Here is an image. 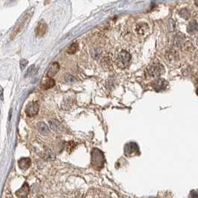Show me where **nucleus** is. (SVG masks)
Listing matches in <instances>:
<instances>
[{
  "label": "nucleus",
  "mask_w": 198,
  "mask_h": 198,
  "mask_svg": "<svg viewBox=\"0 0 198 198\" xmlns=\"http://www.w3.org/2000/svg\"><path fill=\"white\" fill-rule=\"evenodd\" d=\"M132 57L130 54L126 51H121L117 56V66L120 68H126L129 65Z\"/></svg>",
  "instance_id": "obj_1"
},
{
  "label": "nucleus",
  "mask_w": 198,
  "mask_h": 198,
  "mask_svg": "<svg viewBox=\"0 0 198 198\" xmlns=\"http://www.w3.org/2000/svg\"><path fill=\"white\" fill-rule=\"evenodd\" d=\"M164 71V67L159 63L153 64L146 69V73L148 75L152 78H158V77L161 76Z\"/></svg>",
  "instance_id": "obj_2"
},
{
  "label": "nucleus",
  "mask_w": 198,
  "mask_h": 198,
  "mask_svg": "<svg viewBox=\"0 0 198 198\" xmlns=\"http://www.w3.org/2000/svg\"><path fill=\"white\" fill-rule=\"evenodd\" d=\"M103 155L102 152L99 150L95 149L92 152V163L97 167H102L103 164Z\"/></svg>",
  "instance_id": "obj_3"
},
{
  "label": "nucleus",
  "mask_w": 198,
  "mask_h": 198,
  "mask_svg": "<svg viewBox=\"0 0 198 198\" xmlns=\"http://www.w3.org/2000/svg\"><path fill=\"white\" fill-rule=\"evenodd\" d=\"M38 111H39V104L37 101L29 104L25 109V113L28 116H34L38 114Z\"/></svg>",
  "instance_id": "obj_4"
},
{
  "label": "nucleus",
  "mask_w": 198,
  "mask_h": 198,
  "mask_svg": "<svg viewBox=\"0 0 198 198\" xmlns=\"http://www.w3.org/2000/svg\"><path fill=\"white\" fill-rule=\"evenodd\" d=\"M139 153V148L135 142H129L125 146L126 156H133Z\"/></svg>",
  "instance_id": "obj_5"
},
{
  "label": "nucleus",
  "mask_w": 198,
  "mask_h": 198,
  "mask_svg": "<svg viewBox=\"0 0 198 198\" xmlns=\"http://www.w3.org/2000/svg\"><path fill=\"white\" fill-rule=\"evenodd\" d=\"M152 86L156 92H161L164 90L168 87V82L164 79H157L152 83Z\"/></svg>",
  "instance_id": "obj_6"
},
{
  "label": "nucleus",
  "mask_w": 198,
  "mask_h": 198,
  "mask_svg": "<svg viewBox=\"0 0 198 198\" xmlns=\"http://www.w3.org/2000/svg\"><path fill=\"white\" fill-rule=\"evenodd\" d=\"M56 84L55 80L52 78H49L47 76V78H44L41 83V88L42 89H49L50 88L53 87Z\"/></svg>",
  "instance_id": "obj_7"
},
{
  "label": "nucleus",
  "mask_w": 198,
  "mask_h": 198,
  "mask_svg": "<svg viewBox=\"0 0 198 198\" xmlns=\"http://www.w3.org/2000/svg\"><path fill=\"white\" fill-rule=\"evenodd\" d=\"M59 68H60V66L59 64H58V63H57V62H54V63H52L50 66H49L48 71H47V75L49 77V78H52V77L56 75L57 73H58V71H59Z\"/></svg>",
  "instance_id": "obj_8"
},
{
  "label": "nucleus",
  "mask_w": 198,
  "mask_h": 198,
  "mask_svg": "<svg viewBox=\"0 0 198 198\" xmlns=\"http://www.w3.org/2000/svg\"><path fill=\"white\" fill-rule=\"evenodd\" d=\"M49 127L51 128V130L56 133H61L63 131V127L61 126V124H60L59 122L57 120H52L50 121L49 122Z\"/></svg>",
  "instance_id": "obj_9"
},
{
  "label": "nucleus",
  "mask_w": 198,
  "mask_h": 198,
  "mask_svg": "<svg viewBox=\"0 0 198 198\" xmlns=\"http://www.w3.org/2000/svg\"><path fill=\"white\" fill-rule=\"evenodd\" d=\"M29 192V187L26 183L23 184L22 188L16 192V196L19 197H26Z\"/></svg>",
  "instance_id": "obj_10"
},
{
  "label": "nucleus",
  "mask_w": 198,
  "mask_h": 198,
  "mask_svg": "<svg viewBox=\"0 0 198 198\" xmlns=\"http://www.w3.org/2000/svg\"><path fill=\"white\" fill-rule=\"evenodd\" d=\"M31 165V160L29 158H22L20 159L19 162H18V166H19L20 168L23 170H26L28 169Z\"/></svg>",
  "instance_id": "obj_11"
},
{
  "label": "nucleus",
  "mask_w": 198,
  "mask_h": 198,
  "mask_svg": "<svg viewBox=\"0 0 198 198\" xmlns=\"http://www.w3.org/2000/svg\"><path fill=\"white\" fill-rule=\"evenodd\" d=\"M47 30V25L45 23H40L36 29V34L38 37H42L45 34Z\"/></svg>",
  "instance_id": "obj_12"
},
{
  "label": "nucleus",
  "mask_w": 198,
  "mask_h": 198,
  "mask_svg": "<svg viewBox=\"0 0 198 198\" xmlns=\"http://www.w3.org/2000/svg\"><path fill=\"white\" fill-rule=\"evenodd\" d=\"M198 30V23L195 20H193V21L190 22L188 23V26H187V31H188V33L191 34V33L196 32Z\"/></svg>",
  "instance_id": "obj_13"
},
{
  "label": "nucleus",
  "mask_w": 198,
  "mask_h": 198,
  "mask_svg": "<svg viewBox=\"0 0 198 198\" xmlns=\"http://www.w3.org/2000/svg\"><path fill=\"white\" fill-rule=\"evenodd\" d=\"M148 25L146 23H140L138 25H137L136 26V32L137 34L143 35V34H145V32L148 30Z\"/></svg>",
  "instance_id": "obj_14"
},
{
  "label": "nucleus",
  "mask_w": 198,
  "mask_h": 198,
  "mask_svg": "<svg viewBox=\"0 0 198 198\" xmlns=\"http://www.w3.org/2000/svg\"><path fill=\"white\" fill-rule=\"evenodd\" d=\"M38 128L40 133L43 135H47L49 133V127H47V125L44 122H40L38 124Z\"/></svg>",
  "instance_id": "obj_15"
},
{
  "label": "nucleus",
  "mask_w": 198,
  "mask_h": 198,
  "mask_svg": "<svg viewBox=\"0 0 198 198\" xmlns=\"http://www.w3.org/2000/svg\"><path fill=\"white\" fill-rule=\"evenodd\" d=\"M29 17H30V14H27L26 15H25V16H24V17H23V20H22L21 23L19 25H18L17 28H16V30L14 31V35H16V33H18V32H19V31H20L21 29L23 28V25H24V23H26V21H27V20H28V19H29Z\"/></svg>",
  "instance_id": "obj_16"
},
{
  "label": "nucleus",
  "mask_w": 198,
  "mask_h": 198,
  "mask_svg": "<svg viewBox=\"0 0 198 198\" xmlns=\"http://www.w3.org/2000/svg\"><path fill=\"white\" fill-rule=\"evenodd\" d=\"M78 48H79V45L77 43H73V44H71L70 45L68 49H67V52L69 54H75L78 50Z\"/></svg>",
  "instance_id": "obj_17"
},
{
  "label": "nucleus",
  "mask_w": 198,
  "mask_h": 198,
  "mask_svg": "<svg viewBox=\"0 0 198 198\" xmlns=\"http://www.w3.org/2000/svg\"><path fill=\"white\" fill-rule=\"evenodd\" d=\"M179 16H182L183 19H188V18H189L190 16H191L189 11H188V9H186V8L181 9V10L179 11Z\"/></svg>",
  "instance_id": "obj_18"
},
{
  "label": "nucleus",
  "mask_w": 198,
  "mask_h": 198,
  "mask_svg": "<svg viewBox=\"0 0 198 198\" xmlns=\"http://www.w3.org/2000/svg\"><path fill=\"white\" fill-rule=\"evenodd\" d=\"M174 45L177 47H181L182 45L183 44V38L181 37H177L174 39V42H173Z\"/></svg>",
  "instance_id": "obj_19"
},
{
  "label": "nucleus",
  "mask_w": 198,
  "mask_h": 198,
  "mask_svg": "<svg viewBox=\"0 0 198 198\" xmlns=\"http://www.w3.org/2000/svg\"><path fill=\"white\" fill-rule=\"evenodd\" d=\"M75 148H76V144L73 142H69L67 143L66 149H67V151L68 152H72Z\"/></svg>",
  "instance_id": "obj_20"
},
{
  "label": "nucleus",
  "mask_w": 198,
  "mask_h": 198,
  "mask_svg": "<svg viewBox=\"0 0 198 198\" xmlns=\"http://www.w3.org/2000/svg\"><path fill=\"white\" fill-rule=\"evenodd\" d=\"M34 68H35V67H34V65L31 66V67L28 69V70H27L26 73H25V77H28V76L32 75L33 74V72H34Z\"/></svg>",
  "instance_id": "obj_21"
},
{
  "label": "nucleus",
  "mask_w": 198,
  "mask_h": 198,
  "mask_svg": "<svg viewBox=\"0 0 198 198\" xmlns=\"http://www.w3.org/2000/svg\"><path fill=\"white\" fill-rule=\"evenodd\" d=\"M100 53H101V52H100L99 49H95V50H93L92 52H91V54H92V56L93 57V58H98L99 56H100Z\"/></svg>",
  "instance_id": "obj_22"
},
{
  "label": "nucleus",
  "mask_w": 198,
  "mask_h": 198,
  "mask_svg": "<svg viewBox=\"0 0 198 198\" xmlns=\"http://www.w3.org/2000/svg\"><path fill=\"white\" fill-rule=\"evenodd\" d=\"M27 64H28V60H25V59H22L20 60V67H21V69H24L25 67L27 66Z\"/></svg>",
  "instance_id": "obj_23"
},
{
  "label": "nucleus",
  "mask_w": 198,
  "mask_h": 198,
  "mask_svg": "<svg viewBox=\"0 0 198 198\" xmlns=\"http://www.w3.org/2000/svg\"><path fill=\"white\" fill-rule=\"evenodd\" d=\"M66 81L68 82V83H73V82H76V79H75L74 78H73V76H70V75H68L67 77V78H66Z\"/></svg>",
  "instance_id": "obj_24"
},
{
  "label": "nucleus",
  "mask_w": 198,
  "mask_h": 198,
  "mask_svg": "<svg viewBox=\"0 0 198 198\" xmlns=\"http://www.w3.org/2000/svg\"><path fill=\"white\" fill-rule=\"evenodd\" d=\"M0 98L3 99V89L1 86H0Z\"/></svg>",
  "instance_id": "obj_25"
},
{
  "label": "nucleus",
  "mask_w": 198,
  "mask_h": 198,
  "mask_svg": "<svg viewBox=\"0 0 198 198\" xmlns=\"http://www.w3.org/2000/svg\"><path fill=\"white\" fill-rule=\"evenodd\" d=\"M195 5H197V6L198 7V0H197V1H196V2H195Z\"/></svg>",
  "instance_id": "obj_26"
},
{
  "label": "nucleus",
  "mask_w": 198,
  "mask_h": 198,
  "mask_svg": "<svg viewBox=\"0 0 198 198\" xmlns=\"http://www.w3.org/2000/svg\"><path fill=\"white\" fill-rule=\"evenodd\" d=\"M197 45H198V40H197Z\"/></svg>",
  "instance_id": "obj_27"
}]
</instances>
